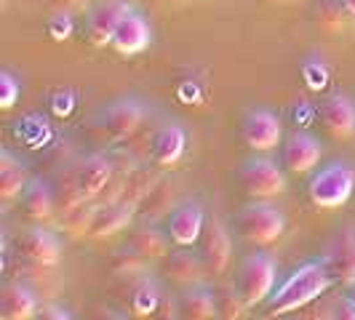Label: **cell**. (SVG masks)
<instances>
[{"mask_svg": "<svg viewBox=\"0 0 355 320\" xmlns=\"http://www.w3.org/2000/svg\"><path fill=\"white\" fill-rule=\"evenodd\" d=\"M334 283L329 269L320 262H307L297 272H291L284 283L278 285L272 294H270V302H267V315L275 318V315H288L294 310H302L313 299H318L320 294Z\"/></svg>", "mask_w": 355, "mask_h": 320, "instance_id": "1", "label": "cell"}, {"mask_svg": "<svg viewBox=\"0 0 355 320\" xmlns=\"http://www.w3.org/2000/svg\"><path fill=\"white\" fill-rule=\"evenodd\" d=\"M275 275H278V265H275L272 254L257 251L241 262L238 275H235V288L246 299V304L254 307V304L265 302L275 291Z\"/></svg>", "mask_w": 355, "mask_h": 320, "instance_id": "2", "label": "cell"}, {"mask_svg": "<svg viewBox=\"0 0 355 320\" xmlns=\"http://www.w3.org/2000/svg\"><path fill=\"white\" fill-rule=\"evenodd\" d=\"M355 190V171L347 163H329L323 166L315 177L310 179V200L318 208H342Z\"/></svg>", "mask_w": 355, "mask_h": 320, "instance_id": "3", "label": "cell"}, {"mask_svg": "<svg viewBox=\"0 0 355 320\" xmlns=\"http://www.w3.org/2000/svg\"><path fill=\"white\" fill-rule=\"evenodd\" d=\"M286 216L270 203H249L235 213V232L257 246H267L284 235Z\"/></svg>", "mask_w": 355, "mask_h": 320, "instance_id": "4", "label": "cell"}, {"mask_svg": "<svg viewBox=\"0 0 355 320\" xmlns=\"http://www.w3.org/2000/svg\"><path fill=\"white\" fill-rule=\"evenodd\" d=\"M241 187L249 197H275L286 190V177L270 158H251L241 168Z\"/></svg>", "mask_w": 355, "mask_h": 320, "instance_id": "5", "label": "cell"}, {"mask_svg": "<svg viewBox=\"0 0 355 320\" xmlns=\"http://www.w3.org/2000/svg\"><path fill=\"white\" fill-rule=\"evenodd\" d=\"M200 256H203V265L209 269V275H214V278L225 275V269L230 265V232L222 224V219H216V216L206 219V227L200 235Z\"/></svg>", "mask_w": 355, "mask_h": 320, "instance_id": "6", "label": "cell"}, {"mask_svg": "<svg viewBox=\"0 0 355 320\" xmlns=\"http://www.w3.org/2000/svg\"><path fill=\"white\" fill-rule=\"evenodd\" d=\"M144 115H147V107L139 99H131V96L118 99L102 112V131L112 142H123L142 125Z\"/></svg>", "mask_w": 355, "mask_h": 320, "instance_id": "7", "label": "cell"}, {"mask_svg": "<svg viewBox=\"0 0 355 320\" xmlns=\"http://www.w3.org/2000/svg\"><path fill=\"white\" fill-rule=\"evenodd\" d=\"M241 134L251 150L267 152V150L278 147L281 136H284V123H281L278 112H272V109H251L243 118Z\"/></svg>", "mask_w": 355, "mask_h": 320, "instance_id": "8", "label": "cell"}, {"mask_svg": "<svg viewBox=\"0 0 355 320\" xmlns=\"http://www.w3.org/2000/svg\"><path fill=\"white\" fill-rule=\"evenodd\" d=\"M320 125L323 131L337 139V142H347L355 136V102L347 94H331L318 109Z\"/></svg>", "mask_w": 355, "mask_h": 320, "instance_id": "9", "label": "cell"}, {"mask_svg": "<svg viewBox=\"0 0 355 320\" xmlns=\"http://www.w3.org/2000/svg\"><path fill=\"white\" fill-rule=\"evenodd\" d=\"M206 227V211L198 200H182L168 213V238L177 246H193Z\"/></svg>", "mask_w": 355, "mask_h": 320, "instance_id": "10", "label": "cell"}, {"mask_svg": "<svg viewBox=\"0 0 355 320\" xmlns=\"http://www.w3.org/2000/svg\"><path fill=\"white\" fill-rule=\"evenodd\" d=\"M17 249L24 259L40 267H56L62 262V240L46 227H30L17 238Z\"/></svg>", "mask_w": 355, "mask_h": 320, "instance_id": "11", "label": "cell"}, {"mask_svg": "<svg viewBox=\"0 0 355 320\" xmlns=\"http://www.w3.org/2000/svg\"><path fill=\"white\" fill-rule=\"evenodd\" d=\"M323 265L329 269L334 283H350L355 281V230H342L329 243V251L323 256Z\"/></svg>", "mask_w": 355, "mask_h": 320, "instance_id": "12", "label": "cell"}, {"mask_svg": "<svg viewBox=\"0 0 355 320\" xmlns=\"http://www.w3.org/2000/svg\"><path fill=\"white\" fill-rule=\"evenodd\" d=\"M150 43H153L150 21H147L139 11H134V8L121 19V24H118L115 35H112V40H110V46H112L118 53H123V56L142 53Z\"/></svg>", "mask_w": 355, "mask_h": 320, "instance_id": "13", "label": "cell"}, {"mask_svg": "<svg viewBox=\"0 0 355 320\" xmlns=\"http://www.w3.org/2000/svg\"><path fill=\"white\" fill-rule=\"evenodd\" d=\"M320 152H323V147L313 134L297 131L286 139L281 160H284V168L288 174H307L320 163Z\"/></svg>", "mask_w": 355, "mask_h": 320, "instance_id": "14", "label": "cell"}, {"mask_svg": "<svg viewBox=\"0 0 355 320\" xmlns=\"http://www.w3.org/2000/svg\"><path fill=\"white\" fill-rule=\"evenodd\" d=\"M112 174H115V168H112L110 158H105V155H91V158L80 160L75 166V171H72L75 184H78L80 195L86 200H99V195L105 193Z\"/></svg>", "mask_w": 355, "mask_h": 320, "instance_id": "15", "label": "cell"}, {"mask_svg": "<svg viewBox=\"0 0 355 320\" xmlns=\"http://www.w3.org/2000/svg\"><path fill=\"white\" fill-rule=\"evenodd\" d=\"M128 11H131V6H128L125 0H105V3H99L96 8H91V14H89L91 43H94V46H107V43L112 40V35H115L121 19H123Z\"/></svg>", "mask_w": 355, "mask_h": 320, "instance_id": "16", "label": "cell"}, {"mask_svg": "<svg viewBox=\"0 0 355 320\" xmlns=\"http://www.w3.org/2000/svg\"><path fill=\"white\" fill-rule=\"evenodd\" d=\"M184 150H187V131L177 123L160 125L158 131H155V136H153V147H150L153 163L158 168L177 166L182 155H184Z\"/></svg>", "mask_w": 355, "mask_h": 320, "instance_id": "17", "label": "cell"}, {"mask_svg": "<svg viewBox=\"0 0 355 320\" xmlns=\"http://www.w3.org/2000/svg\"><path fill=\"white\" fill-rule=\"evenodd\" d=\"M40 299L33 288L21 283H8L0 294V318L3 320H30L37 315Z\"/></svg>", "mask_w": 355, "mask_h": 320, "instance_id": "18", "label": "cell"}, {"mask_svg": "<svg viewBox=\"0 0 355 320\" xmlns=\"http://www.w3.org/2000/svg\"><path fill=\"white\" fill-rule=\"evenodd\" d=\"M166 275L171 283L182 285H198L203 283V278L209 275V269L203 265V256L200 254H193V251H174L168 254L166 259Z\"/></svg>", "mask_w": 355, "mask_h": 320, "instance_id": "19", "label": "cell"}, {"mask_svg": "<svg viewBox=\"0 0 355 320\" xmlns=\"http://www.w3.org/2000/svg\"><path fill=\"white\" fill-rule=\"evenodd\" d=\"M134 216H137V208L125 203H99V208L91 219L89 238H110L115 232L125 230Z\"/></svg>", "mask_w": 355, "mask_h": 320, "instance_id": "20", "label": "cell"}, {"mask_svg": "<svg viewBox=\"0 0 355 320\" xmlns=\"http://www.w3.org/2000/svg\"><path fill=\"white\" fill-rule=\"evenodd\" d=\"M21 211H24V216L30 222H37V224L51 222L53 211H56V197L51 195V190H49L46 181L30 179V184L21 193Z\"/></svg>", "mask_w": 355, "mask_h": 320, "instance_id": "21", "label": "cell"}, {"mask_svg": "<svg viewBox=\"0 0 355 320\" xmlns=\"http://www.w3.org/2000/svg\"><path fill=\"white\" fill-rule=\"evenodd\" d=\"M179 318L187 320H209L216 318V302H214V288H206L203 283L187 285L177 299Z\"/></svg>", "mask_w": 355, "mask_h": 320, "instance_id": "22", "label": "cell"}, {"mask_svg": "<svg viewBox=\"0 0 355 320\" xmlns=\"http://www.w3.org/2000/svg\"><path fill=\"white\" fill-rule=\"evenodd\" d=\"M174 195H177V184H174V179H160L158 184L150 190V195L144 197L142 203L137 206V216L144 219V222H155L160 216H166V213L174 211Z\"/></svg>", "mask_w": 355, "mask_h": 320, "instance_id": "23", "label": "cell"}, {"mask_svg": "<svg viewBox=\"0 0 355 320\" xmlns=\"http://www.w3.org/2000/svg\"><path fill=\"white\" fill-rule=\"evenodd\" d=\"M27 184H30L27 168L8 150H3L0 152V197H3V203H11L14 197L21 195Z\"/></svg>", "mask_w": 355, "mask_h": 320, "instance_id": "24", "label": "cell"}, {"mask_svg": "<svg viewBox=\"0 0 355 320\" xmlns=\"http://www.w3.org/2000/svg\"><path fill=\"white\" fill-rule=\"evenodd\" d=\"M160 174L150 166H139V168H131L128 171V179L123 184V193H121V200L118 203H125L131 208H137L144 197L150 195V190L160 181Z\"/></svg>", "mask_w": 355, "mask_h": 320, "instance_id": "25", "label": "cell"}, {"mask_svg": "<svg viewBox=\"0 0 355 320\" xmlns=\"http://www.w3.org/2000/svg\"><path fill=\"white\" fill-rule=\"evenodd\" d=\"M168 240L160 230L144 224L137 227L128 235V249H134L137 254H142L144 259H160V256H168Z\"/></svg>", "mask_w": 355, "mask_h": 320, "instance_id": "26", "label": "cell"}, {"mask_svg": "<svg viewBox=\"0 0 355 320\" xmlns=\"http://www.w3.org/2000/svg\"><path fill=\"white\" fill-rule=\"evenodd\" d=\"M160 304H163V288H160V283L153 281V278H144L142 283L134 288V296H131L134 315H139V318L158 315Z\"/></svg>", "mask_w": 355, "mask_h": 320, "instance_id": "27", "label": "cell"}, {"mask_svg": "<svg viewBox=\"0 0 355 320\" xmlns=\"http://www.w3.org/2000/svg\"><path fill=\"white\" fill-rule=\"evenodd\" d=\"M214 302H216V318L225 320H238L246 315L249 304L238 294L235 285H216L214 288Z\"/></svg>", "mask_w": 355, "mask_h": 320, "instance_id": "28", "label": "cell"}, {"mask_svg": "<svg viewBox=\"0 0 355 320\" xmlns=\"http://www.w3.org/2000/svg\"><path fill=\"white\" fill-rule=\"evenodd\" d=\"M350 19H355V17L342 6V0H323V3H320L318 21L326 33L337 35V33H342V30H347Z\"/></svg>", "mask_w": 355, "mask_h": 320, "instance_id": "29", "label": "cell"}, {"mask_svg": "<svg viewBox=\"0 0 355 320\" xmlns=\"http://www.w3.org/2000/svg\"><path fill=\"white\" fill-rule=\"evenodd\" d=\"M96 208H99V200H86V203H80L75 211H70L67 216H62L64 230L72 232V235H89L91 219H94Z\"/></svg>", "mask_w": 355, "mask_h": 320, "instance_id": "30", "label": "cell"}, {"mask_svg": "<svg viewBox=\"0 0 355 320\" xmlns=\"http://www.w3.org/2000/svg\"><path fill=\"white\" fill-rule=\"evenodd\" d=\"M147 262L150 259H144L142 254H137L134 249H123L110 259V272H115V275H137V272H142Z\"/></svg>", "mask_w": 355, "mask_h": 320, "instance_id": "31", "label": "cell"}, {"mask_svg": "<svg viewBox=\"0 0 355 320\" xmlns=\"http://www.w3.org/2000/svg\"><path fill=\"white\" fill-rule=\"evenodd\" d=\"M302 72H304V83L310 86V91H320L326 86V80H329V67H326V62L320 59L318 53H313V56L304 59Z\"/></svg>", "mask_w": 355, "mask_h": 320, "instance_id": "32", "label": "cell"}, {"mask_svg": "<svg viewBox=\"0 0 355 320\" xmlns=\"http://www.w3.org/2000/svg\"><path fill=\"white\" fill-rule=\"evenodd\" d=\"M21 96V83L11 70L0 72V107L8 109V107L17 105V99Z\"/></svg>", "mask_w": 355, "mask_h": 320, "instance_id": "33", "label": "cell"}, {"mask_svg": "<svg viewBox=\"0 0 355 320\" xmlns=\"http://www.w3.org/2000/svg\"><path fill=\"white\" fill-rule=\"evenodd\" d=\"M46 30H49V37H51V40H67V37L72 35L70 11L59 8L56 14H51V17H49V21H46Z\"/></svg>", "mask_w": 355, "mask_h": 320, "instance_id": "34", "label": "cell"}, {"mask_svg": "<svg viewBox=\"0 0 355 320\" xmlns=\"http://www.w3.org/2000/svg\"><path fill=\"white\" fill-rule=\"evenodd\" d=\"M35 318H43V320H70L72 312L64 307V304H56V302H40L37 307V315Z\"/></svg>", "mask_w": 355, "mask_h": 320, "instance_id": "35", "label": "cell"}, {"mask_svg": "<svg viewBox=\"0 0 355 320\" xmlns=\"http://www.w3.org/2000/svg\"><path fill=\"white\" fill-rule=\"evenodd\" d=\"M337 318H345V320H355V302L350 296H345V299H339V312Z\"/></svg>", "mask_w": 355, "mask_h": 320, "instance_id": "36", "label": "cell"}, {"mask_svg": "<svg viewBox=\"0 0 355 320\" xmlns=\"http://www.w3.org/2000/svg\"><path fill=\"white\" fill-rule=\"evenodd\" d=\"M91 0H64V11H70V8H80V6H86Z\"/></svg>", "mask_w": 355, "mask_h": 320, "instance_id": "37", "label": "cell"}, {"mask_svg": "<svg viewBox=\"0 0 355 320\" xmlns=\"http://www.w3.org/2000/svg\"><path fill=\"white\" fill-rule=\"evenodd\" d=\"M342 6H345V8L355 17V0H342Z\"/></svg>", "mask_w": 355, "mask_h": 320, "instance_id": "38", "label": "cell"}, {"mask_svg": "<svg viewBox=\"0 0 355 320\" xmlns=\"http://www.w3.org/2000/svg\"><path fill=\"white\" fill-rule=\"evenodd\" d=\"M347 285H350V288H347V296H350V299L355 302V281H350Z\"/></svg>", "mask_w": 355, "mask_h": 320, "instance_id": "39", "label": "cell"}, {"mask_svg": "<svg viewBox=\"0 0 355 320\" xmlns=\"http://www.w3.org/2000/svg\"><path fill=\"white\" fill-rule=\"evenodd\" d=\"M3 3H6V0H3Z\"/></svg>", "mask_w": 355, "mask_h": 320, "instance_id": "40", "label": "cell"}]
</instances>
